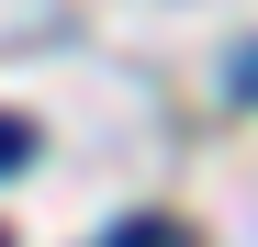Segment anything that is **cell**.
Wrapping results in <instances>:
<instances>
[{
    "label": "cell",
    "instance_id": "3",
    "mask_svg": "<svg viewBox=\"0 0 258 247\" xmlns=\"http://www.w3.org/2000/svg\"><path fill=\"white\" fill-rule=\"evenodd\" d=\"M236 90H247V101H258V45H247V56H236Z\"/></svg>",
    "mask_w": 258,
    "mask_h": 247
},
{
    "label": "cell",
    "instance_id": "4",
    "mask_svg": "<svg viewBox=\"0 0 258 247\" xmlns=\"http://www.w3.org/2000/svg\"><path fill=\"white\" fill-rule=\"evenodd\" d=\"M0 247H12V236H0Z\"/></svg>",
    "mask_w": 258,
    "mask_h": 247
},
{
    "label": "cell",
    "instance_id": "1",
    "mask_svg": "<svg viewBox=\"0 0 258 247\" xmlns=\"http://www.w3.org/2000/svg\"><path fill=\"white\" fill-rule=\"evenodd\" d=\"M101 247H191V236H180V225H168V214H135V225H112Z\"/></svg>",
    "mask_w": 258,
    "mask_h": 247
},
{
    "label": "cell",
    "instance_id": "2",
    "mask_svg": "<svg viewBox=\"0 0 258 247\" xmlns=\"http://www.w3.org/2000/svg\"><path fill=\"white\" fill-rule=\"evenodd\" d=\"M23 157H34V124H23V112H0V169H23Z\"/></svg>",
    "mask_w": 258,
    "mask_h": 247
}]
</instances>
